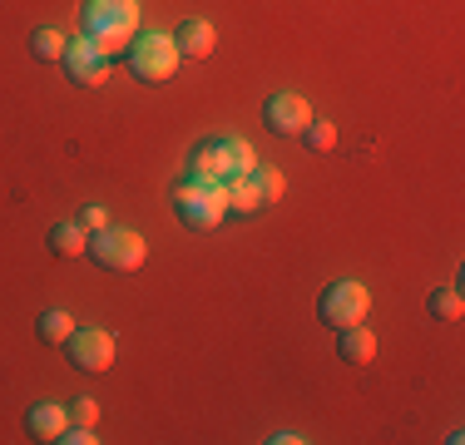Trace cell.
Returning a JSON list of instances; mask_svg holds the SVG:
<instances>
[{
	"label": "cell",
	"instance_id": "5b68a950",
	"mask_svg": "<svg viewBox=\"0 0 465 445\" xmlns=\"http://www.w3.org/2000/svg\"><path fill=\"white\" fill-rule=\"evenodd\" d=\"M371 312V292L357 282V277H341V282H331L322 297H317V321H327V327H357V321H367Z\"/></svg>",
	"mask_w": 465,
	"mask_h": 445
},
{
	"label": "cell",
	"instance_id": "44dd1931",
	"mask_svg": "<svg viewBox=\"0 0 465 445\" xmlns=\"http://www.w3.org/2000/svg\"><path fill=\"white\" fill-rule=\"evenodd\" d=\"M94 420H99V406H94L90 396H80V400L70 406V426H94Z\"/></svg>",
	"mask_w": 465,
	"mask_h": 445
},
{
	"label": "cell",
	"instance_id": "ba28073f",
	"mask_svg": "<svg viewBox=\"0 0 465 445\" xmlns=\"http://www.w3.org/2000/svg\"><path fill=\"white\" fill-rule=\"evenodd\" d=\"M173 44H179V54L183 60H208L213 54V44H218V30H213V20H198V15H188L179 30H173Z\"/></svg>",
	"mask_w": 465,
	"mask_h": 445
},
{
	"label": "cell",
	"instance_id": "d4e9b609",
	"mask_svg": "<svg viewBox=\"0 0 465 445\" xmlns=\"http://www.w3.org/2000/svg\"><path fill=\"white\" fill-rule=\"evenodd\" d=\"M268 445H302V436L297 430H278V436H268Z\"/></svg>",
	"mask_w": 465,
	"mask_h": 445
},
{
	"label": "cell",
	"instance_id": "52a82bcc",
	"mask_svg": "<svg viewBox=\"0 0 465 445\" xmlns=\"http://www.w3.org/2000/svg\"><path fill=\"white\" fill-rule=\"evenodd\" d=\"M262 124L272 134H302L312 124V104H307L302 94H292V89H282V94H272L268 104H262Z\"/></svg>",
	"mask_w": 465,
	"mask_h": 445
},
{
	"label": "cell",
	"instance_id": "7a4b0ae2",
	"mask_svg": "<svg viewBox=\"0 0 465 445\" xmlns=\"http://www.w3.org/2000/svg\"><path fill=\"white\" fill-rule=\"evenodd\" d=\"M124 60H129V74L143 84H163L179 74V44H173V35H159V30H139L134 40L124 44Z\"/></svg>",
	"mask_w": 465,
	"mask_h": 445
},
{
	"label": "cell",
	"instance_id": "7c38bea8",
	"mask_svg": "<svg viewBox=\"0 0 465 445\" xmlns=\"http://www.w3.org/2000/svg\"><path fill=\"white\" fill-rule=\"evenodd\" d=\"M45 242H50L54 258H80V252L90 248V232H84V222H54Z\"/></svg>",
	"mask_w": 465,
	"mask_h": 445
},
{
	"label": "cell",
	"instance_id": "9a60e30c",
	"mask_svg": "<svg viewBox=\"0 0 465 445\" xmlns=\"http://www.w3.org/2000/svg\"><path fill=\"white\" fill-rule=\"evenodd\" d=\"M188 178H203V183H223L228 169H223V153H218V139H208V143H198L193 149V173Z\"/></svg>",
	"mask_w": 465,
	"mask_h": 445
},
{
	"label": "cell",
	"instance_id": "3957f363",
	"mask_svg": "<svg viewBox=\"0 0 465 445\" xmlns=\"http://www.w3.org/2000/svg\"><path fill=\"white\" fill-rule=\"evenodd\" d=\"M173 208H179L183 228L213 232L228 218V188L223 183H203V178H183L173 183Z\"/></svg>",
	"mask_w": 465,
	"mask_h": 445
},
{
	"label": "cell",
	"instance_id": "4fadbf2b",
	"mask_svg": "<svg viewBox=\"0 0 465 445\" xmlns=\"http://www.w3.org/2000/svg\"><path fill=\"white\" fill-rule=\"evenodd\" d=\"M223 188H228V213H238V218H252L258 208H268L252 178H223Z\"/></svg>",
	"mask_w": 465,
	"mask_h": 445
},
{
	"label": "cell",
	"instance_id": "5bb4252c",
	"mask_svg": "<svg viewBox=\"0 0 465 445\" xmlns=\"http://www.w3.org/2000/svg\"><path fill=\"white\" fill-rule=\"evenodd\" d=\"M60 60H64V70H70V80L80 84L84 74H90L94 64L104 60V54H99V50H94V40L84 35V40H70V44H64V54H60Z\"/></svg>",
	"mask_w": 465,
	"mask_h": 445
},
{
	"label": "cell",
	"instance_id": "ac0fdd59",
	"mask_svg": "<svg viewBox=\"0 0 465 445\" xmlns=\"http://www.w3.org/2000/svg\"><path fill=\"white\" fill-rule=\"evenodd\" d=\"M248 178H252V183H258V193H262V203H278V198L287 193V178H282L278 169H262V163H258V169H252Z\"/></svg>",
	"mask_w": 465,
	"mask_h": 445
},
{
	"label": "cell",
	"instance_id": "ffe728a7",
	"mask_svg": "<svg viewBox=\"0 0 465 445\" xmlns=\"http://www.w3.org/2000/svg\"><path fill=\"white\" fill-rule=\"evenodd\" d=\"M64 44H70V40H64L60 35V30H35V35H30V50H35L40 54V60H60V54H64Z\"/></svg>",
	"mask_w": 465,
	"mask_h": 445
},
{
	"label": "cell",
	"instance_id": "9c48e42d",
	"mask_svg": "<svg viewBox=\"0 0 465 445\" xmlns=\"http://www.w3.org/2000/svg\"><path fill=\"white\" fill-rule=\"evenodd\" d=\"M337 356H341L347 366H371V361H376V337H371L367 321H357V327H341Z\"/></svg>",
	"mask_w": 465,
	"mask_h": 445
},
{
	"label": "cell",
	"instance_id": "e0dca14e",
	"mask_svg": "<svg viewBox=\"0 0 465 445\" xmlns=\"http://www.w3.org/2000/svg\"><path fill=\"white\" fill-rule=\"evenodd\" d=\"M426 312H430V317H440V321H460V317H465L460 287H436V292L426 297Z\"/></svg>",
	"mask_w": 465,
	"mask_h": 445
},
{
	"label": "cell",
	"instance_id": "2e32d148",
	"mask_svg": "<svg viewBox=\"0 0 465 445\" xmlns=\"http://www.w3.org/2000/svg\"><path fill=\"white\" fill-rule=\"evenodd\" d=\"M35 331H40V341H50V347H64V341H70V331H74V317L64 307H50V312H40Z\"/></svg>",
	"mask_w": 465,
	"mask_h": 445
},
{
	"label": "cell",
	"instance_id": "7402d4cb",
	"mask_svg": "<svg viewBox=\"0 0 465 445\" xmlns=\"http://www.w3.org/2000/svg\"><path fill=\"white\" fill-rule=\"evenodd\" d=\"M94 426H64L60 436H54V445H94Z\"/></svg>",
	"mask_w": 465,
	"mask_h": 445
},
{
	"label": "cell",
	"instance_id": "30bf717a",
	"mask_svg": "<svg viewBox=\"0 0 465 445\" xmlns=\"http://www.w3.org/2000/svg\"><path fill=\"white\" fill-rule=\"evenodd\" d=\"M25 426H30V436H35V440H54L64 426H70V410L54 406V400H40V406H30Z\"/></svg>",
	"mask_w": 465,
	"mask_h": 445
},
{
	"label": "cell",
	"instance_id": "8fae6325",
	"mask_svg": "<svg viewBox=\"0 0 465 445\" xmlns=\"http://www.w3.org/2000/svg\"><path fill=\"white\" fill-rule=\"evenodd\" d=\"M218 153H223L228 178H248L252 169H258V153H252V143L242 139V134H228V139H218Z\"/></svg>",
	"mask_w": 465,
	"mask_h": 445
},
{
	"label": "cell",
	"instance_id": "cb8c5ba5",
	"mask_svg": "<svg viewBox=\"0 0 465 445\" xmlns=\"http://www.w3.org/2000/svg\"><path fill=\"white\" fill-rule=\"evenodd\" d=\"M104 80H109V60H99V64H94L90 74H84L80 84H90V89H99V84H104Z\"/></svg>",
	"mask_w": 465,
	"mask_h": 445
},
{
	"label": "cell",
	"instance_id": "8992f818",
	"mask_svg": "<svg viewBox=\"0 0 465 445\" xmlns=\"http://www.w3.org/2000/svg\"><path fill=\"white\" fill-rule=\"evenodd\" d=\"M64 351H70L74 371H90V376L114 366V337H109L104 327H74L70 341H64Z\"/></svg>",
	"mask_w": 465,
	"mask_h": 445
},
{
	"label": "cell",
	"instance_id": "6da1fadb",
	"mask_svg": "<svg viewBox=\"0 0 465 445\" xmlns=\"http://www.w3.org/2000/svg\"><path fill=\"white\" fill-rule=\"evenodd\" d=\"M84 35L104 60H114L139 35V0H84Z\"/></svg>",
	"mask_w": 465,
	"mask_h": 445
},
{
	"label": "cell",
	"instance_id": "277c9868",
	"mask_svg": "<svg viewBox=\"0 0 465 445\" xmlns=\"http://www.w3.org/2000/svg\"><path fill=\"white\" fill-rule=\"evenodd\" d=\"M90 258L104 267V272H139L143 267V258H149V242L139 238L134 228H99V232H90Z\"/></svg>",
	"mask_w": 465,
	"mask_h": 445
},
{
	"label": "cell",
	"instance_id": "d6986e66",
	"mask_svg": "<svg viewBox=\"0 0 465 445\" xmlns=\"http://www.w3.org/2000/svg\"><path fill=\"white\" fill-rule=\"evenodd\" d=\"M302 139H307V149H312V153H327L331 143H337V124H331V119H317V114H312V124L302 129Z\"/></svg>",
	"mask_w": 465,
	"mask_h": 445
},
{
	"label": "cell",
	"instance_id": "603a6c76",
	"mask_svg": "<svg viewBox=\"0 0 465 445\" xmlns=\"http://www.w3.org/2000/svg\"><path fill=\"white\" fill-rule=\"evenodd\" d=\"M80 222H84V232H99V228H109V213H104L99 203H90V208L80 213Z\"/></svg>",
	"mask_w": 465,
	"mask_h": 445
}]
</instances>
